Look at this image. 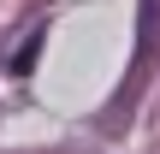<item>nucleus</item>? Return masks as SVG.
Listing matches in <instances>:
<instances>
[{"label": "nucleus", "instance_id": "f257e3e1", "mask_svg": "<svg viewBox=\"0 0 160 154\" xmlns=\"http://www.w3.org/2000/svg\"><path fill=\"white\" fill-rule=\"evenodd\" d=\"M154 53H160V0H137V53H131V71H125V83H119L113 113H101V125H107V131H125V119H131V107H137L142 83H148Z\"/></svg>", "mask_w": 160, "mask_h": 154}, {"label": "nucleus", "instance_id": "f03ea898", "mask_svg": "<svg viewBox=\"0 0 160 154\" xmlns=\"http://www.w3.org/2000/svg\"><path fill=\"white\" fill-rule=\"evenodd\" d=\"M36 53H42V24L18 42V53H6V71H12V77H30V71H36Z\"/></svg>", "mask_w": 160, "mask_h": 154}]
</instances>
